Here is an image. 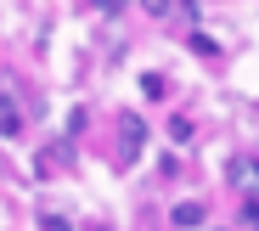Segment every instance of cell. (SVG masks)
Masks as SVG:
<instances>
[{"mask_svg":"<svg viewBox=\"0 0 259 231\" xmlns=\"http://www.w3.org/2000/svg\"><path fill=\"white\" fill-rule=\"evenodd\" d=\"M141 147H147V124L136 113H118V164H136Z\"/></svg>","mask_w":259,"mask_h":231,"instance_id":"6da1fadb","label":"cell"},{"mask_svg":"<svg viewBox=\"0 0 259 231\" xmlns=\"http://www.w3.org/2000/svg\"><path fill=\"white\" fill-rule=\"evenodd\" d=\"M68 164H73V135H57V141L39 147V175H57V169H68Z\"/></svg>","mask_w":259,"mask_h":231,"instance_id":"7a4b0ae2","label":"cell"},{"mask_svg":"<svg viewBox=\"0 0 259 231\" xmlns=\"http://www.w3.org/2000/svg\"><path fill=\"white\" fill-rule=\"evenodd\" d=\"M169 225H175V231H203V225H208V209H203L197 198H181L175 209H169Z\"/></svg>","mask_w":259,"mask_h":231,"instance_id":"3957f363","label":"cell"},{"mask_svg":"<svg viewBox=\"0 0 259 231\" xmlns=\"http://www.w3.org/2000/svg\"><path fill=\"white\" fill-rule=\"evenodd\" d=\"M0 135H23V107H17V96H0Z\"/></svg>","mask_w":259,"mask_h":231,"instance_id":"277c9868","label":"cell"},{"mask_svg":"<svg viewBox=\"0 0 259 231\" xmlns=\"http://www.w3.org/2000/svg\"><path fill=\"white\" fill-rule=\"evenodd\" d=\"M175 17H181L186 28H197V17H203V12H197V0H175Z\"/></svg>","mask_w":259,"mask_h":231,"instance_id":"5b68a950","label":"cell"},{"mask_svg":"<svg viewBox=\"0 0 259 231\" xmlns=\"http://www.w3.org/2000/svg\"><path fill=\"white\" fill-rule=\"evenodd\" d=\"M163 90H169L163 73H141V96H163Z\"/></svg>","mask_w":259,"mask_h":231,"instance_id":"8992f818","label":"cell"},{"mask_svg":"<svg viewBox=\"0 0 259 231\" xmlns=\"http://www.w3.org/2000/svg\"><path fill=\"white\" fill-rule=\"evenodd\" d=\"M192 51H197V57H220V45H214L208 34H192Z\"/></svg>","mask_w":259,"mask_h":231,"instance_id":"52a82bcc","label":"cell"},{"mask_svg":"<svg viewBox=\"0 0 259 231\" xmlns=\"http://www.w3.org/2000/svg\"><path fill=\"white\" fill-rule=\"evenodd\" d=\"M141 6H147L152 17H169V12H175V0H141Z\"/></svg>","mask_w":259,"mask_h":231,"instance_id":"ba28073f","label":"cell"},{"mask_svg":"<svg viewBox=\"0 0 259 231\" xmlns=\"http://www.w3.org/2000/svg\"><path fill=\"white\" fill-rule=\"evenodd\" d=\"M39 231H73V225H68L62 214H46V220H39Z\"/></svg>","mask_w":259,"mask_h":231,"instance_id":"9c48e42d","label":"cell"},{"mask_svg":"<svg viewBox=\"0 0 259 231\" xmlns=\"http://www.w3.org/2000/svg\"><path fill=\"white\" fill-rule=\"evenodd\" d=\"M96 6H102V12H107V17H118V12H124V6H130V0H96Z\"/></svg>","mask_w":259,"mask_h":231,"instance_id":"30bf717a","label":"cell"},{"mask_svg":"<svg viewBox=\"0 0 259 231\" xmlns=\"http://www.w3.org/2000/svg\"><path fill=\"white\" fill-rule=\"evenodd\" d=\"M253 186H259V158H253Z\"/></svg>","mask_w":259,"mask_h":231,"instance_id":"8fae6325","label":"cell"},{"mask_svg":"<svg viewBox=\"0 0 259 231\" xmlns=\"http://www.w3.org/2000/svg\"><path fill=\"white\" fill-rule=\"evenodd\" d=\"M248 225H253V231H259V214H253V220H248Z\"/></svg>","mask_w":259,"mask_h":231,"instance_id":"7c38bea8","label":"cell"},{"mask_svg":"<svg viewBox=\"0 0 259 231\" xmlns=\"http://www.w3.org/2000/svg\"><path fill=\"white\" fill-rule=\"evenodd\" d=\"M91 231H107V225H91Z\"/></svg>","mask_w":259,"mask_h":231,"instance_id":"4fadbf2b","label":"cell"},{"mask_svg":"<svg viewBox=\"0 0 259 231\" xmlns=\"http://www.w3.org/2000/svg\"><path fill=\"white\" fill-rule=\"evenodd\" d=\"M214 231H220V225H214Z\"/></svg>","mask_w":259,"mask_h":231,"instance_id":"5bb4252c","label":"cell"}]
</instances>
